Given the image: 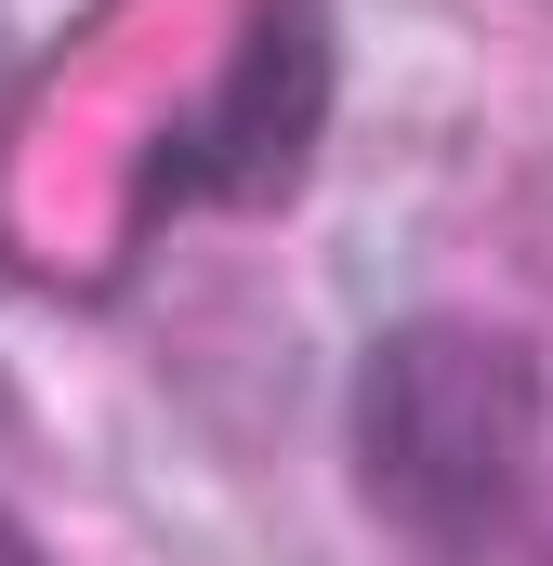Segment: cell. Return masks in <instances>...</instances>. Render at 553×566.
<instances>
[{"label": "cell", "instance_id": "obj_3", "mask_svg": "<svg viewBox=\"0 0 553 566\" xmlns=\"http://www.w3.org/2000/svg\"><path fill=\"white\" fill-rule=\"evenodd\" d=\"M0 566H66L40 527H27V501H13V488H0Z\"/></svg>", "mask_w": 553, "mask_h": 566}, {"label": "cell", "instance_id": "obj_1", "mask_svg": "<svg viewBox=\"0 0 553 566\" xmlns=\"http://www.w3.org/2000/svg\"><path fill=\"white\" fill-rule=\"evenodd\" d=\"M541 434H553L541 343L501 316H461V303L383 316L343 369V474H356L369 527H396L435 566H474L528 527Z\"/></svg>", "mask_w": 553, "mask_h": 566}, {"label": "cell", "instance_id": "obj_2", "mask_svg": "<svg viewBox=\"0 0 553 566\" xmlns=\"http://www.w3.org/2000/svg\"><path fill=\"white\" fill-rule=\"evenodd\" d=\"M343 119V27L330 0H251L225 80L198 106H171L158 145L133 158V198H119V238L158 224H211V211H290L316 185V145Z\"/></svg>", "mask_w": 553, "mask_h": 566}]
</instances>
